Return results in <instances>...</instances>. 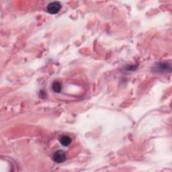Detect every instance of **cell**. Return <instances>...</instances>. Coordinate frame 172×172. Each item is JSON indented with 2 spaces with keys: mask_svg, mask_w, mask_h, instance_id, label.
Listing matches in <instances>:
<instances>
[{
  "mask_svg": "<svg viewBox=\"0 0 172 172\" xmlns=\"http://www.w3.org/2000/svg\"><path fill=\"white\" fill-rule=\"evenodd\" d=\"M53 159L54 161H55L57 163H61L66 159V155L62 150L57 151L56 152L54 153Z\"/></svg>",
  "mask_w": 172,
  "mask_h": 172,
  "instance_id": "2",
  "label": "cell"
},
{
  "mask_svg": "<svg viewBox=\"0 0 172 172\" xmlns=\"http://www.w3.org/2000/svg\"><path fill=\"white\" fill-rule=\"evenodd\" d=\"M52 89L55 92L60 93V92H61V90H62L61 83L59 82H53V85H52Z\"/></svg>",
  "mask_w": 172,
  "mask_h": 172,
  "instance_id": "5",
  "label": "cell"
},
{
  "mask_svg": "<svg viewBox=\"0 0 172 172\" xmlns=\"http://www.w3.org/2000/svg\"><path fill=\"white\" fill-rule=\"evenodd\" d=\"M71 141H72L71 138L69 136H66V135L65 136L64 135V136L61 137L60 139V143L64 147L69 146V145L71 143Z\"/></svg>",
  "mask_w": 172,
  "mask_h": 172,
  "instance_id": "4",
  "label": "cell"
},
{
  "mask_svg": "<svg viewBox=\"0 0 172 172\" xmlns=\"http://www.w3.org/2000/svg\"><path fill=\"white\" fill-rule=\"evenodd\" d=\"M157 71L166 72L167 71H171V65L167 63H160L157 64L156 67Z\"/></svg>",
  "mask_w": 172,
  "mask_h": 172,
  "instance_id": "3",
  "label": "cell"
},
{
  "mask_svg": "<svg viewBox=\"0 0 172 172\" xmlns=\"http://www.w3.org/2000/svg\"><path fill=\"white\" fill-rule=\"evenodd\" d=\"M61 9V4L59 2L50 3L46 7V11L50 14H56Z\"/></svg>",
  "mask_w": 172,
  "mask_h": 172,
  "instance_id": "1",
  "label": "cell"
}]
</instances>
